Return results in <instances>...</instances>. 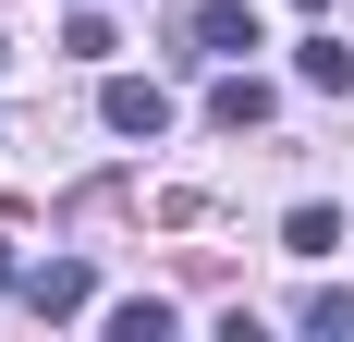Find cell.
I'll return each instance as SVG.
<instances>
[{
  "label": "cell",
  "mask_w": 354,
  "mask_h": 342,
  "mask_svg": "<svg viewBox=\"0 0 354 342\" xmlns=\"http://www.w3.org/2000/svg\"><path fill=\"white\" fill-rule=\"evenodd\" d=\"M98 318H110V342H159V330H171L159 294H122V306H98Z\"/></svg>",
  "instance_id": "cell-7"
},
{
  "label": "cell",
  "mask_w": 354,
  "mask_h": 342,
  "mask_svg": "<svg viewBox=\"0 0 354 342\" xmlns=\"http://www.w3.org/2000/svg\"><path fill=\"white\" fill-rule=\"evenodd\" d=\"M208 123H220V135H257V123H269V73L220 62V86H208Z\"/></svg>",
  "instance_id": "cell-4"
},
{
  "label": "cell",
  "mask_w": 354,
  "mask_h": 342,
  "mask_svg": "<svg viewBox=\"0 0 354 342\" xmlns=\"http://www.w3.org/2000/svg\"><path fill=\"white\" fill-rule=\"evenodd\" d=\"M25 306L37 318H86V306H98V269H86V257H37V269H25Z\"/></svg>",
  "instance_id": "cell-3"
},
{
  "label": "cell",
  "mask_w": 354,
  "mask_h": 342,
  "mask_svg": "<svg viewBox=\"0 0 354 342\" xmlns=\"http://www.w3.org/2000/svg\"><path fill=\"white\" fill-rule=\"evenodd\" d=\"M98 123H110V135H147V147H159V135H171V98H159L147 73H110V86H98Z\"/></svg>",
  "instance_id": "cell-2"
},
{
  "label": "cell",
  "mask_w": 354,
  "mask_h": 342,
  "mask_svg": "<svg viewBox=\"0 0 354 342\" xmlns=\"http://www.w3.org/2000/svg\"><path fill=\"white\" fill-rule=\"evenodd\" d=\"M306 12H318V0H306Z\"/></svg>",
  "instance_id": "cell-12"
},
{
  "label": "cell",
  "mask_w": 354,
  "mask_h": 342,
  "mask_svg": "<svg viewBox=\"0 0 354 342\" xmlns=\"http://www.w3.org/2000/svg\"><path fill=\"white\" fill-rule=\"evenodd\" d=\"M183 37H196V62H245V49H269V25H257L245 0H196Z\"/></svg>",
  "instance_id": "cell-1"
},
{
  "label": "cell",
  "mask_w": 354,
  "mask_h": 342,
  "mask_svg": "<svg viewBox=\"0 0 354 342\" xmlns=\"http://www.w3.org/2000/svg\"><path fill=\"white\" fill-rule=\"evenodd\" d=\"M293 73H306L318 98H354V49L342 37H293Z\"/></svg>",
  "instance_id": "cell-5"
},
{
  "label": "cell",
  "mask_w": 354,
  "mask_h": 342,
  "mask_svg": "<svg viewBox=\"0 0 354 342\" xmlns=\"http://www.w3.org/2000/svg\"><path fill=\"white\" fill-rule=\"evenodd\" d=\"M306 330H318V342H354V294H306Z\"/></svg>",
  "instance_id": "cell-9"
},
{
  "label": "cell",
  "mask_w": 354,
  "mask_h": 342,
  "mask_svg": "<svg viewBox=\"0 0 354 342\" xmlns=\"http://www.w3.org/2000/svg\"><path fill=\"white\" fill-rule=\"evenodd\" d=\"M281 244H293V257H330V244H342V208H293Z\"/></svg>",
  "instance_id": "cell-8"
},
{
  "label": "cell",
  "mask_w": 354,
  "mask_h": 342,
  "mask_svg": "<svg viewBox=\"0 0 354 342\" xmlns=\"http://www.w3.org/2000/svg\"><path fill=\"white\" fill-rule=\"evenodd\" d=\"M62 49H73V62H110V49H122V37H110V0H73V25H62Z\"/></svg>",
  "instance_id": "cell-6"
},
{
  "label": "cell",
  "mask_w": 354,
  "mask_h": 342,
  "mask_svg": "<svg viewBox=\"0 0 354 342\" xmlns=\"http://www.w3.org/2000/svg\"><path fill=\"white\" fill-rule=\"evenodd\" d=\"M0 294H25V269H12V244H0Z\"/></svg>",
  "instance_id": "cell-10"
},
{
  "label": "cell",
  "mask_w": 354,
  "mask_h": 342,
  "mask_svg": "<svg viewBox=\"0 0 354 342\" xmlns=\"http://www.w3.org/2000/svg\"><path fill=\"white\" fill-rule=\"evenodd\" d=\"M0 62H12V37H0Z\"/></svg>",
  "instance_id": "cell-11"
}]
</instances>
